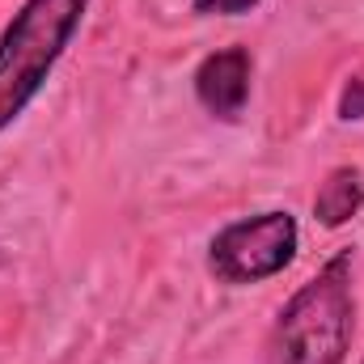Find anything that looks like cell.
<instances>
[{"mask_svg": "<svg viewBox=\"0 0 364 364\" xmlns=\"http://www.w3.org/2000/svg\"><path fill=\"white\" fill-rule=\"evenodd\" d=\"M356 335L352 250L331 255L309 275L272 326V364H343Z\"/></svg>", "mask_w": 364, "mask_h": 364, "instance_id": "cell-1", "label": "cell"}, {"mask_svg": "<svg viewBox=\"0 0 364 364\" xmlns=\"http://www.w3.org/2000/svg\"><path fill=\"white\" fill-rule=\"evenodd\" d=\"M90 0H21L0 30V136L47 90L55 64L73 47Z\"/></svg>", "mask_w": 364, "mask_h": 364, "instance_id": "cell-2", "label": "cell"}, {"mask_svg": "<svg viewBox=\"0 0 364 364\" xmlns=\"http://www.w3.org/2000/svg\"><path fill=\"white\" fill-rule=\"evenodd\" d=\"M296 246H301V229L292 212L272 208L259 216H242L208 242V272L233 288L263 284L292 267Z\"/></svg>", "mask_w": 364, "mask_h": 364, "instance_id": "cell-3", "label": "cell"}, {"mask_svg": "<svg viewBox=\"0 0 364 364\" xmlns=\"http://www.w3.org/2000/svg\"><path fill=\"white\" fill-rule=\"evenodd\" d=\"M250 81H255V60L246 47H220L212 55L199 60L195 77H191V90L195 102L220 119V123H237L246 102H250Z\"/></svg>", "mask_w": 364, "mask_h": 364, "instance_id": "cell-4", "label": "cell"}, {"mask_svg": "<svg viewBox=\"0 0 364 364\" xmlns=\"http://www.w3.org/2000/svg\"><path fill=\"white\" fill-rule=\"evenodd\" d=\"M364 208V174L356 166H335L318 195H314V220L322 229H343L348 220H356Z\"/></svg>", "mask_w": 364, "mask_h": 364, "instance_id": "cell-5", "label": "cell"}, {"mask_svg": "<svg viewBox=\"0 0 364 364\" xmlns=\"http://www.w3.org/2000/svg\"><path fill=\"white\" fill-rule=\"evenodd\" d=\"M339 119L343 123H364V68L352 73L339 90Z\"/></svg>", "mask_w": 364, "mask_h": 364, "instance_id": "cell-6", "label": "cell"}, {"mask_svg": "<svg viewBox=\"0 0 364 364\" xmlns=\"http://www.w3.org/2000/svg\"><path fill=\"white\" fill-rule=\"evenodd\" d=\"M259 0H191V9L199 13V17H242V13H250Z\"/></svg>", "mask_w": 364, "mask_h": 364, "instance_id": "cell-7", "label": "cell"}]
</instances>
